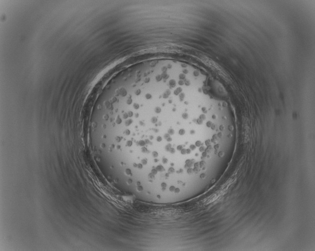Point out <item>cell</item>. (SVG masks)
I'll return each instance as SVG.
<instances>
[{"mask_svg": "<svg viewBox=\"0 0 315 251\" xmlns=\"http://www.w3.org/2000/svg\"><path fill=\"white\" fill-rule=\"evenodd\" d=\"M181 95L172 89H153L126 95L120 103L116 129L126 150L136 161L150 154L154 162L159 145L164 171L174 172L170 157L190 153L180 139L193 136L202 121L183 113Z\"/></svg>", "mask_w": 315, "mask_h": 251, "instance_id": "obj_1", "label": "cell"}]
</instances>
